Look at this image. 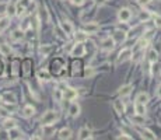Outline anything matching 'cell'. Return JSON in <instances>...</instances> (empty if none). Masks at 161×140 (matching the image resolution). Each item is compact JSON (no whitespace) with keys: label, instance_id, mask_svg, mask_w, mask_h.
<instances>
[{"label":"cell","instance_id":"6da1fadb","mask_svg":"<svg viewBox=\"0 0 161 140\" xmlns=\"http://www.w3.org/2000/svg\"><path fill=\"white\" fill-rule=\"evenodd\" d=\"M58 119H59V115L55 111H48V112L42 116V123L43 125H53Z\"/></svg>","mask_w":161,"mask_h":140},{"label":"cell","instance_id":"7a4b0ae2","mask_svg":"<svg viewBox=\"0 0 161 140\" xmlns=\"http://www.w3.org/2000/svg\"><path fill=\"white\" fill-rule=\"evenodd\" d=\"M62 91H63V93H62V97H63L64 100H74V98L77 97L76 90L70 89V87H64Z\"/></svg>","mask_w":161,"mask_h":140},{"label":"cell","instance_id":"3957f363","mask_svg":"<svg viewBox=\"0 0 161 140\" xmlns=\"http://www.w3.org/2000/svg\"><path fill=\"white\" fill-rule=\"evenodd\" d=\"M118 17L122 23H128L132 19V11L129 9H122V10H119Z\"/></svg>","mask_w":161,"mask_h":140},{"label":"cell","instance_id":"277c9868","mask_svg":"<svg viewBox=\"0 0 161 140\" xmlns=\"http://www.w3.org/2000/svg\"><path fill=\"white\" fill-rule=\"evenodd\" d=\"M101 48L105 49V51H112V49L115 48V41H114V38H111V37L105 38V39L101 42Z\"/></svg>","mask_w":161,"mask_h":140},{"label":"cell","instance_id":"5b68a950","mask_svg":"<svg viewBox=\"0 0 161 140\" xmlns=\"http://www.w3.org/2000/svg\"><path fill=\"white\" fill-rule=\"evenodd\" d=\"M130 56H132V49H123L118 56V63H123V62H126L128 59H130Z\"/></svg>","mask_w":161,"mask_h":140},{"label":"cell","instance_id":"8992f818","mask_svg":"<svg viewBox=\"0 0 161 140\" xmlns=\"http://www.w3.org/2000/svg\"><path fill=\"white\" fill-rule=\"evenodd\" d=\"M84 52H85V48H84V45H83L81 42H79L77 45H74V48L72 49V55L73 56H83L84 55Z\"/></svg>","mask_w":161,"mask_h":140},{"label":"cell","instance_id":"52a82bcc","mask_svg":"<svg viewBox=\"0 0 161 140\" xmlns=\"http://www.w3.org/2000/svg\"><path fill=\"white\" fill-rule=\"evenodd\" d=\"M114 41H115V42H123L125 39H126V38H128V35H126V32H123V31H115V32H114Z\"/></svg>","mask_w":161,"mask_h":140},{"label":"cell","instance_id":"ba28073f","mask_svg":"<svg viewBox=\"0 0 161 140\" xmlns=\"http://www.w3.org/2000/svg\"><path fill=\"white\" fill-rule=\"evenodd\" d=\"M137 130L142 133V137H144V139H150V140H155V139H157L155 134L153 133V132H150L149 129H139V128H137Z\"/></svg>","mask_w":161,"mask_h":140},{"label":"cell","instance_id":"9c48e42d","mask_svg":"<svg viewBox=\"0 0 161 140\" xmlns=\"http://www.w3.org/2000/svg\"><path fill=\"white\" fill-rule=\"evenodd\" d=\"M98 30H100V27H98V24H95V23H88L84 27V31L88 34H95Z\"/></svg>","mask_w":161,"mask_h":140},{"label":"cell","instance_id":"30bf717a","mask_svg":"<svg viewBox=\"0 0 161 140\" xmlns=\"http://www.w3.org/2000/svg\"><path fill=\"white\" fill-rule=\"evenodd\" d=\"M60 27H62V30L66 32V35H70V34H73V25H72V23H69V21H63L60 24Z\"/></svg>","mask_w":161,"mask_h":140},{"label":"cell","instance_id":"8fae6325","mask_svg":"<svg viewBox=\"0 0 161 140\" xmlns=\"http://www.w3.org/2000/svg\"><path fill=\"white\" fill-rule=\"evenodd\" d=\"M132 87L130 84H126V85H122L121 89H119V95H122V97H126V95H129L132 93Z\"/></svg>","mask_w":161,"mask_h":140},{"label":"cell","instance_id":"7c38bea8","mask_svg":"<svg viewBox=\"0 0 161 140\" xmlns=\"http://www.w3.org/2000/svg\"><path fill=\"white\" fill-rule=\"evenodd\" d=\"M9 137L10 139H21V132L19 130V129L15 128H11V129H9Z\"/></svg>","mask_w":161,"mask_h":140},{"label":"cell","instance_id":"4fadbf2b","mask_svg":"<svg viewBox=\"0 0 161 140\" xmlns=\"http://www.w3.org/2000/svg\"><path fill=\"white\" fill-rule=\"evenodd\" d=\"M69 112L72 116H77L80 113V105L77 102H72V105L69 108Z\"/></svg>","mask_w":161,"mask_h":140},{"label":"cell","instance_id":"5bb4252c","mask_svg":"<svg viewBox=\"0 0 161 140\" xmlns=\"http://www.w3.org/2000/svg\"><path fill=\"white\" fill-rule=\"evenodd\" d=\"M30 4V0H20L19 2V6H17V14L21 15L23 11L25 10V7Z\"/></svg>","mask_w":161,"mask_h":140},{"label":"cell","instance_id":"9a60e30c","mask_svg":"<svg viewBox=\"0 0 161 140\" xmlns=\"http://www.w3.org/2000/svg\"><path fill=\"white\" fill-rule=\"evenodd\" d=\"M114 108H115V111L118 113H123L125 112V105L122 104L121 100H115V101H114Z\"/></svg>","mask_w":161,"mask_h":140},{"label":"cell","instance_id":"2e32d148","mask_svg":"<svg viewBox=\"0 0 161 140\" xmlns=\"http://www.w3.org/2000/svg\"><path fill=\"white\" fill-rule=\"evenodd\" d=\"M134 111H136L137 115H146V107H144V104H140V102H136L134 105Z\"/></svg>","mask_w":161,"mask_h":140},{"label":"cell","instance_id":"e0dca14e","mask_svg":"<svg viewBox=\"0 0 161 140\" xmlns=\"http://www.w3.org/2000/svg\"><path fill=\"white\" fill-rule=\"evenodd\" d=\"M70 137H72V130H70V129L64 128L59 132V139L64 140V139H70Z\"/></svg>","mask_w":161,"mask_h":140},{"label":"cell","instance_id":"ac0fdd59","mask_svg":"<svg viewBox=\"0 0 161 140\" xmlns=\"http://www.w3.org/2000/svg\"><path fill=\"white\" fill-rule=\"evenodd\" d=\"M79 137H80L81 140L90 139V137H91V132L88 130L87 128H83V129H80V132H79Z\"/></svg>","mask_w":161,"mask_h":140},{"label":"cell","instance_id":"d6986e66","mask_svg":"<svg viewBox=\"0 0 161 140\" xmlns=\"http://www.w3.org/2000/svg\"><path fill=\"white\" fill-rule=\"evenodd\" d=\"M10 25V19L9 17H3V19H0V32H3L7 27Z\"/></svg>","mask_w":161,"mask_h":140},{"label":"cell","instance_id":"ffe728a7","mask_svg":"<svg viewBox=\"0 0 161 140\" xmlns=\"http://www.w3.org/2000/svg\"><path fill=\"white\" fill-rule=\"evenodd\" d=\"M34 113H35V109H34V108L31 107V105H27V107H25L24 109H23V115H24L25 118H31V116H32Z\"/></svg>","mask_w":161,"mask_h":140},{"label":"cell","instance_id":"44dd1931","mask_svg":"<svg viewBox=\"0 0 161 140\" xmlns=\"http://www.w3.org/2000/svg\"><path fill=\"white\" fill-rule=\"evenodd\" d=\"M147 101H149V94H146V93H140V94L136 97V102L146 104Z\"/></svg>","mask_w":161,"mask_h":140},{"label":"cell","instance_id":"7402d4cb","mask_svg":"<svg viewBox=\"0 0 161 140\" xmlns=\"http://www.w3.org/2000/svg\"><path fill=\"white\" fill-rule=\"evenodd\" d=\"M6 13L10 15V17H11V15H14L15 13H17V7H15L13 3H9L6 6Z\"/></svg>","mask_w":161,"mask_h":140},{"label":"cell","instance_id":"603a6c76","mask_svg":"<svg viewBox=\"0 0 161 140\" xmlns=\"http://www.w3.org/2000/svg\"><path fill=\"white\" fill-rule=\"evenodd\" d=\"M23 38H24V32L20 30L14 31V32L11 34V39H14V41H21Z\"/></svg>","mask_w":161,"mask_h":140},{"label":"cell","instance_id":"cb8c5ba5","mask_svg":"<svg viewBox=\"0 0 161 140\" xmlns=\"http://www.w3.org/2000/svg\"><path fill=\"white\" fill-rule=\"evenodd\" d=\"M147 43H149V41L143 38V39H140L139 42L136 43V46H134V49H133V51H139V49H142V48H146V46H147Z\"/></svg>","mask_w":161,"mask_h":140},{"label":"cell","instance_id":"d4e9b609","mask_svg":"<svg viewBox=\"0 0 161 140\" xmlns=\"http://www.w3.org/2000/svg\"><path fill=\"white\" fill-rule=\"evenodd\" d=\"M38 77L42 80H49L51 79V74H49L48 70H39V72H38Z\"/></svg>","mask_w":161,"mask_h":140},{"label":"cell","instance_id":"484cf974","mask_svg":"<svg viewBox=\"0 0 161 140\" xmlns=\"http://www.w3.org/2000/svg\"><path fill=\"white\" fill-rule=\"evenodd\" d=\"M147 56H149V60L153 62V63H154V62H157V59H158V53L154 51V49H151V51L149 52V55H147Z\"/></svg>","mask_w":161,"mask_h":140},{"label":"cell","instance_id":"4316f807","mask_svg":"<svg viewBox=\"0 0 161 140\" xmlns=\"http://www.w3.org/2000/svg\"><path fill=\"white\" fill-rule=\"evenodd\" d=\"M87 38H88V35L85 32H77L76 34V39L79 41V42H84Z\"/></svg>","mask_w":161,"mask_h":140},{"label":"cell","instance_id":"83f0119b","mask_svg":"<svg viewBox=\"0 0 161 140\" xmlns=\"http://www.w3.org/2000/svg\"><path fill=\"white\" fill-rule=\"evenodd\" d=\"M3 126L6 129L14 128V126H15V121H13V119H6V121H4V123H3Z\"/></svg>","mask_w":161,"mask_h":140},{"label":"cell","instance_id":"f1b7e54d","mask_svg":"<svg viewBox=\"0 0 161 140\" xmlns=\"http://www.w3.org/2000/svg\"><path fill=\"white\" fill-rule=\"evenodd\" d=\"M4 100H6V102H10V104H15V97H14V94H10V93H7V94H4Z\"/></svg>","mask_w":161,"mask_h":140},{"label":"cell","instance_id":"f546056e","mask_svg":"<svg viewBox=\"0 0 161 140\" xmlns=\"http://www.w3.org/2000/svg\"><path fill=\"white\" fill-rule=\"evenodd\" d=\"M0 51H2V53L3 55H10V46L9 45H6V43H3V45H0Z\"/></svg>","mask_w":161,"mask_h":140},{"label":"cell","instance_id":"4dcf8cb0","mask_svg":"<svg viewBox=\"0 0 161 140\" xmlns=\"http://www.w3.org/2000/svg\"><path fill=\"white\" fill-rule=\"evenodd\" d=\"M132 121H133L134 123H137V125H142V123H144V116H143V115H137V116H134Z\"/></svg>","mask_w":161,"mask_h":140},{"label":"cell","instance_id":"1f68e13d","mask_svg":"<svg viewBox=\"0 0 161 140\" xmlns=\"http://www.w3.org/2000/svg\"><path fill=\"white\" fill-rule=\"evenodd\" d=\"M153 20H154L155 27H161V15L154 14V15H153Z\"/></svg>","mask_w":161,"mask_h":140},{"label":"cell","instance_id":"d6a6232c","mask_svg":"<svg viewBox=\"0 0 161 140\" xmlns=\"http://www.w3.org/2000/svg\"><path fill=\"white\" fill-rule=\"evenodd\" d=\"M150 13L149 11H142L140 13V20H144V21H146V20H149L150 19Z\"/></svg>","mask_w":161,"mask_h":140},{"label":"cell","instance_id":"836d02e7","mask_svg":"<svg viewBox=\"0 0 161 140\" xmlns=\"http://www.w3.org/2000/svg\"><path fill=\"white\" fill-rule=\"evenodd\" d=\"M84 73H85V76H87V77H91L93 74H94V70H93L91 67H87V69H85V72H84Z\"/></svg>","mask_w":161,"mask_h":140},{"label":"cell","instance_id":"e575fe53","mask_svg":"<svg viewBox=\"0 0 161 140\" xmlns=\"http://www.w3.org/2000/svg\"><path fill=\"white\" fill-rule=\"evenodd\" d=\"M73 67H74V69H73V76H76V73H77V72H79L80 63H79V62H74V63H73Z\"/></svg>","mask_w":161,"mask_h":140},{"label":"cell","instance_id":"d590c367","mask_svg":"<svg viewBox=\"0 0 161 140\" xmlns=\"http://www.w3.org/2000/svg\"><path fill=\"white\" fill-rule=\"evenodd\" d=\"M41 51H42V53H45V55H48L49 52L52 51V48H51V46H45V48H43V46H42V48H41Z\"/></svg>","mask_w":161,"mask_h":140},{"label":"cell","instance_id":"8d00e7d4","mask_svg":"<svg viewBox=\"0 0 161 140\" xmlns=\"http://www.w3.org/2000/svg\"><path fill=\"white\" fill-rule=\"evenodd\" d=\"M137 2H139V4H142V6H147L151 0H137Z\"/></svg>","mask_w":161,"mask_h":140},{"label":"cell","instance_id":"74e56055","mask_svg":"<svg viewBox=\"0 0 161 140\" xmlns=\"http://www.w3.org/2000/svg\"><path fill=\"white\" fill-rule=\"evenodd\" d=\"M72 3L76 4V6H81V4L84 3V0H72Z\"/></svg>","mask_w":161,"mask_h":140},{"label":"cell","instance_id":"f35d334b","mask_svg":"<svg viewBox=\"0 0 161 140\" xmlns=\"http://www.w3.org/2000/svg\"><path fill=\"white\" fill-rule=\"evenodd\" d=\"M132 137L130 136H126V134H122V136L118 137V140H130Z\"/></svg>","mask_w":161,"mask_h":140},{"label":"cell","instance_id":"ab89813d","mask_svg":"<svg viewBox=\"0 0 161 140\" xmlns=\"http://www.w3.org/2000/svg\"><path fill=\"white\" fill-rule=\"evenodd\" d=\"M6 11V4H0V13Z\"/></svg>","mask_w":161,"mask_h":140},{"label":"cell","instance_id":"60d3db41","mask_svg":"<svg viewBox=\"0 0 161 140\" xmlns=\"http://www.w3.org/2000/svg\"><path fill=\"white\" fill-rule=\"evenodd\" d=\"M157 94L161 97V85H160V87H158V91H157Z\"/></svg>","mask_w":161,"mask_h":140},{"label":"cell","instance_id":"b9f144b4","mask_svg":"<svg viewBox=\"0 0 161 140\" xmlns=\"http://www.w3.org/2000/svg\"><path fill=\"white\" fill-rule=\"evenodd\" d=\"M130 2H134V0H130Z\"/></svg>","mask_w":161,"mask_h":140}]
</instances>
